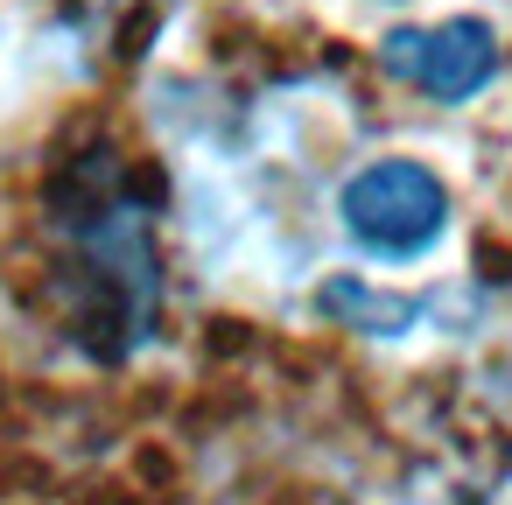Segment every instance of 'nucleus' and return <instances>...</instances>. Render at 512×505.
Segmentation results:
<instances>
[{
    "label": "nucleus",
    "mask_w": 512,
    "mask_h": 505,
    "mask_svg": "<svg viewBox=\"0 0 512 505\" xmlns=\"http://www.w3.org/2000/svg\"><path fill=\"white\" fill-rule=\"evenodd\" d=\"M337 218L372 260H421L449 232V183L414 155H386L337 190Z\"/></svg>",
    "instance_id": "obj_1"
},
{
    "label": "nucleus",
    "mask_w": 512,
    "mask_h": 505,
    "mask_svg": "<svg viewBox=\"0 0 512 505\" xmlns=\"http://www.w3.org/2000/svg\"><path fill=\"white\" fill-rule=\"evenodd\" d=\"M379 64H386V78L414 85L421 99L463 106V99H477V92L498 78V36H491L477 15L414 22V29H393V36L379 43Z\"/></svg>",
    "instance_id": "obj_2"
},
{
    "label": "nucleus",
    "mask_w": 512,
    "mask_h": 505,
    "mask_svg": "<svg viewBox=\"0 0 512 505\" xmlns=\"http://www.w3.org/2000/svg\"><path fill=\"white\" fill-rule=\"evenodd\" d=\"M323 309H330L344 330H372V337H386V330H400V323H414V316H421V302L372 295L365 281H330V288H323Z\"/></svg>",
    "instance_id": "obj_3"
}]
</instances>
